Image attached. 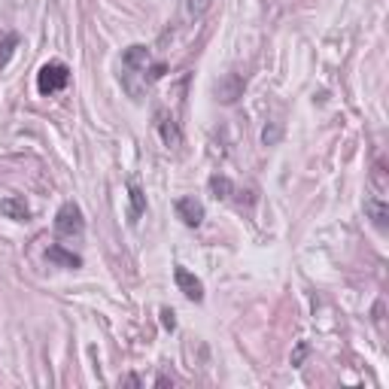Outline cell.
<instances>
[{"label": "cell", "mask_w": 389, "mask_h": 389, "mask_svg": "<svg viewBox=\"0 0 389 389\" xmlns=\"http://www.w3.org/2000/svg\"><path fill=\"white\" fill-rule=\"evenodd\" d=\"M55 231L58 238H67V240H79L85 234V219L83 210H79L76 201H64L55 213Z\"/></svg>", "instance_id": "6da1fadb"}, {"label": "cell", "mask_w": 389, "mask_h": 389, "mask_svg": "<svg viewBox=\"0 0 389 389\" xmlns=\"http://www.w3.org/2000/svg\"><path fill=\"white\" fill-rule=\"evenodd\" d=\"M67 83H70V70H67V64H61V61L43 64L40 73H36V92L40 94H55Z\"/></svg>", "instance_id": "7a4b0ae2"}, {"label": "cell", "mask_w": 389, "mask_h": 389, "mask_svg": "<svg viewBox=\"0 0 389 389\" xmlns=\"http://www.w3.org/2000/svg\"><path fill=\"white\" fill-rule=\"evenodd\" d=\"M156 128H158V134H161V143H165L167 149H177V146L182 143L180 122L174 119L167 109H158V113H156Z\"/></svg>", "instance_id": "3957f363"}, {"label": "cell", "mask_w": 389, "mask_h": 389, "mask_svg": "<svg viewBox=\"0 0 389 389\" xmlns=\"http://www.w3.org/2000/svg\"><path fill=\"white\" fill-rule=\"evenodd\" d=\"M244 92H246V79L240 73H225L216 83V98L222 104H234L238 98H244Z\"/></svg>", "instance_id": "277c9868"}, {"label": "cell", "mask_w": 389, "mask_h": 389, "mask_svg": "<svg viewBox=\"0 0 389 389\" xmlns=\"http://www.w3.org/2000/svg\"><path fill=\"white\" fill-rule=\"evenodd\" d=\"M122 64L128 73H143L146 76V70L152 67V52L146 46H140V43H134V46H128L122 52Z\"/></svg>", "instance_id": "5b68a950"}, {"label": "cell", "mask_w": 389, "mask_h": 389, "mask_svg": "<svg viewBox=\"0 0 389 389\" xmlns=\"http://www.w3.org/2000/svg\"><path fill=\"white\" fill-rule=\"evenodd\" d=\"M174 280H177L180 292H182V295H186L189 301H195V304H201V301H204V283L198 280L192 271H186L182 265H177V268H174Z\"/></svg>", "instance_id": "8992f818"}, {"label": "cell", "mask_w": 389, "mask_h": 389, "mask_svg": "<svg viewBox=\"0 0 389 389\" xmlns=\"http://www.w3.org/2000/svg\"><path fill=\"white\" fill-rule=\"evenodd\" d=\"M177 216L182 219V225H189V229H198V225L204 222V204L198 201V198L186 195L177 201Z\"/></svg>", "instance_id": "52a82bcc"}, {"label": "cell", "mask_w": 389, "mask_h": 389, "mask_svg": "<svg viewBox=\"0 0 389 389\" xmlns=\"http://www.w3.org/2000/svg\"><path fill=\"white\" fill-rule=\"evenodd\" d=\"M365 216L371 219V225H374V229L386 231V225H389V204L383 201V195L365 198Z\"/></svg>", "instance_id": "ba28073f"}, {"label": "cell", "mask_w": 389, "mask_h": 389, "mask_svg": "<svg viewBox=\"0 0 389 389\" xmlns=\"http://www.w3.org/2000/svg\"><path fill=\"white\" fill-rule=\"evenodd\" d=\"M0 213H3L6 219H12V222H25V219H31V207H28V201L25 198H16V195H10V198L0 201Z\"/></svg>", "instance_id": "9c48e42d"}, {"label": "cell", "mask_w": 389, "mask_h": 389, "mask_svg": "<svg viewBox=\"0 0 389 389\" xmlns=\"http://www.w3.org/2000/svg\"><path fill=\"white\" fill-rule=\"evenodd\" d=\"M46 259L52 262V265H58V268H83V259H79L76 253H67L61 244H52L46 249Z\"/></svg>", "instance_id": "30bf717a"}, {"label": "cell", "mask_w": 389, "mask_h": 389, "mask_svg": "<svg viewBox=\"0 0 389 389\" xmlns=\"http://www.w3.org/2000/svg\"><path fill=\"white\" fill-rule=\"evenodd\" d=\"M128 201H131V207H128V222L134 225L137 219L146 213V195H143V189L137 186V182H128Z\"/></svg>", "instance_id": "8fae6325"}, {"label": "cell", "mask_w": 389, "mask_h": 389, "mask_svg": "<svg viewBox=\"0 0 389 389\" xmlns=\"http://www.w3.org/2000/svg\"><path fill=\"white\" fill-rule=\"evenodd\" d=\"M210 192H213V198H219V201H229L234 195V182L229 177H222V174H216V177H210Z\"/></svg>", "instance_id": "7c38bea8"}, {"label": "cell", "mask_w": 389, "mask_h": 389, "mask_svg": "<svg viewBox=\"0 0 389 389\" xmlns=\"http://www.w3.org/2000/svg\"><path fill=\"white\" fill-rule=\"evenodd\" d=\"M210 6H213V0H182V16L189 21H195V19H201L204 12H210Z\"/></svg>", "instance_id": "4fadbf2b"}, {"label": "cell", "mask_w": 389, "mask_h": 389, "mask_svg": "<svg viewBox=\"0 0 389 389\" xmlns=\"http://www.w3.org/2000/svg\"><path fill=\"white\" fill-rule=\"evenodd\" d=\"M277 140H280V125H265V131H262V143L274 146Z\"/></svg>", "instance_id": "5bb4252c"}, {"label": "cell", "mask_w": 389, "mask_h": 389, "mask_svg": "<svg viewBox=\"0 0 389 389\" xmlns=\"http://www.w3.org/2000/svg\"><path fill=\"white\" fill-rule=\"evenodd\" d=\"M161 326H165L167 332H174V328H177V313H174L171 307H161Z\"/></svg>", "instance_id": "9a60e30c"}, {"label": "cell", "mask_w": 389, "mask_h": 389, "mask_svg": "<svg viewBox=\"0 0 389 389\" xmlns=\"http://www.w3.org/2000/svg\"><path fill=\"white\" fill-rule=\"evenodd\" d=\"M16 43H19V36H6V43H3V52H0V64H6V61H10V55H12V49H16Z\"/></svg>", "instance_id": "2e32d148"}, {"label": "cell", "mask_w": 389, "mask_h": 389, "mask_svg": "<svg viewBox=\"0 0 389 389\" xmlns=\"http://www.w3.org/2000/svg\"><path fill=\"white\" fill-rule=\"evenodd\" d=\"M304 356H307V344H304V341H301V344H298V347H295V353H292V365H295V368H298V365H301V362H304Z\"/></svg>", "instance_id": "e0dca14e"}, {"label": "cell", "mask_w": 389, "mask_h": 389, "mask_svg": "<svg viewBox=\"0 0 389 389\" xmlns=\"http://www.w3.org/2000/svg\"><path fill=\"white\" fill-rule=\"evenodd\" d=\"M386 174H383V165H377V167H374V182H377V186H380V192H383V189H386Z\"/></svg>", "instance_id": "ac0fdd59"}]
</instances>
